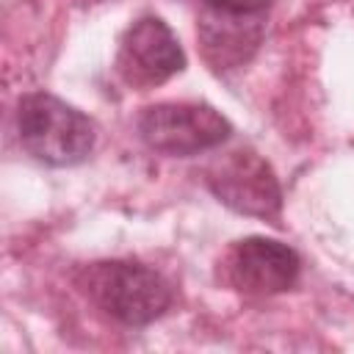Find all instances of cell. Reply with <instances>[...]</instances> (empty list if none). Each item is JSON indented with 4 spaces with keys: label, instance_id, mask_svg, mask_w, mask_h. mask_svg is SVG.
Wrapping results in <instances>:
<instances>
[{
    "label": "cell",
    "instance_id": "2",
    "mask_svg": "<svg viewBox=\"0 0 354 354\" xmlns=\"http://www.w3.org/2000/svg\"><path fill=\"white\" fill-rule=\"evenodd\" d=\"M80 288L105 315L124 326H147L171 307V285L136 260L91 263L80 274Z\"/></svg>",
    "mask_w": 354,
    "mask_h": 354
},
{
    "label": "cell",
    "instance_id": "5",
    "mask_svg": "<svg viewBox=\"0 0 354 354\" xmlns=\"http://www.w3.org/2000/svg\"><path fill=\"white\" fill-rule=\"evenodd\" d=\"M113 66L130 88L147 91L180 75L185 53L160 17H141L122 33Z\"/></svg>",
    "mask_w": 354,
    "mask_h": 354
},
{
    "label": "cell",
    "instance_id": "6",
    "mask_svg": "<svg viewBox=\"0 0 354 354\" xmlns=\"http://www.w3.org/2000/svg\"><path fill=\"white\" fill-rule=\"evenodd\" d=\"M221 271L227 285L246 296H274L296 285L301 260L296 249H290L282 241L249 235L227 249Z\"/></svg>",
    "mask_w": 354,
    "mask_h": 354
},
{
    "label": "cell",
    "instance_id": "1",
    "mask_svg": "<svg viewBox=\"0 0 354 354\" xmlns=\"http://www.w3.org/2000/svg\"><path fill=\"white\" fill-rule=\"evenodd\" d=\"M17 136L30 158L55 169L83 163L97 144L94 122L47 91H30L19 100Z\"/></svg>",
    "mask_w": 354,
    "mask_h": 354
},
{
    "label": "cell",
    "instance_id": "3",
    "mask_svg": "<svg viewBox=\"0 0 354 354\" xmlns=\"http://www.w3.org/2000/svg\"><path fill=\"white\" fill-rule=\"evenodd\" d=\"M230 133L227 116L207 102H155L138 116L141 141L160 155H199L221 147Z\"/></svg>",
    "mask_w": 354,
    "mask_h": 354
},
{
    "label": "cell",
    "instance_id": "7",
    "mask_svg": "<svg viewBox=\"0 0 354 354\" xmlns=\"http://www.w3.org/2000/svg\"><path fill=\"white\" fill-rule=\"evenodd\" d=\"M207 17L199 22V39L205 58L216 69L243 64L260 41V14H224L207 8Z\"/></svg>",
    "mask_w": 354,
    "mask_h": 354
},
{
    "label": "cell",
    "instance_id": "4",
    "mask_svg": "<svg viewBox=\"0 0 354 354\" xmlns=\"http://www.w3.org/2000/svg\"><path fill=\"white\" fill-rule=\"evenodd\" d=\"M205 183L213 196L235 213L254 218H277L282 210V188L271 169V163L254 149H232L216 158Z\"/></svg>",
    "mask_w": 354,
    "mask_h": 354
},
{
    "label": "cell",
    "instance_id": "8",
    "mask_svg": "<svg viewBox=\"0 0 354 354\" xmlns=\"http://www.w3.org/2000/svg\"><path fill=\"white\" fill-rule=\"evenodd\" d=\"M271 0H205L207 8L224 11V14H263Z\"/></svg>",
    "mask_w": 354,
    "mask_h": 354
}]
</instances>
